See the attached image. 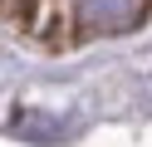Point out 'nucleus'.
<instances>
[{
	"label": "nucleus",
	"mask_w": 152,
	"mask_h": 147,
	"mask_svg": "<svg viewBox=\"0 0 152 147\" xmlns=\"http://www.w3.org/2000/svg\"><path fill=\"white\" fill-rule=\"evenodd\" d=\"M79 25L93 34H123L147 15V0H74Z\"/></svg>",
	"instance_id": "nucleus-1"
}]
</instances>
